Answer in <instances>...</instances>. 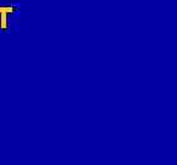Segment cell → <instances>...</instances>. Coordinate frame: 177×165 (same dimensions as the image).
Wrapping results in <instances>:
<instances>
[]
</instances>
